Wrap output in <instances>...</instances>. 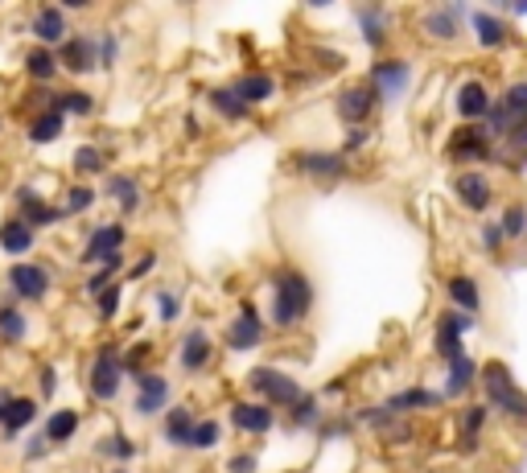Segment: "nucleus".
Returning <instances> with one entry per match:
<instances>
[{
	"label": "nucleus",
	"instance_id": "nucleus-1",
	"mask_svg": "<svg viewBox=\"0 0 527 473\" xmlns=\"http://www.w3.org/2000/svg\"><path fill=\"white\" fill-rule=\"evenodd\" d=\"M313 313V280L301 268L285 263L272 276V325L276 330H297Z\"/></svg>",
	"mask_w": 527,
	"mask_h": 473
},
{
	"label": "nucleus",
	"instance_id": "nucleus-2",
	"mask_svg": "<svg viewBox=\"0 0 527 473\" xmlns=\"http://www.w3.org/2000/svg\"><path fill=\"white\" fill-rule=\"evenodd\" d=\"M478 383H482V395H486V408H499V412L511 416V420H527V391L511 378L507 362H499V358L482 362Z\"/></svg>",
	"mask_w": 527,
	"mask_h": 473
},
{
	"label": "nucleus",
	"instance_id": "nucleus-3",
	"mask_svg": "<svg viewBox=\"0 0 527 473\" xmlns=\"http://www.w3.org/2000/svg\"><path fill=\"white\" fill-rule=\"evenodd\" d=\"M124 375H128V370H124V350L116 342H103L95 350V358H91L87 387H91V395H95L99 403H111L124 387Z\"/></svg>",
	"mask_w": 527,
	"mask_h": 473
},
{
	"label": "nucleus",
	"instance_id": "nucleus-4",
	"mask_svg": "<svg viewBox=\"0 0 527 473\" xmlns=\"http://www.w3.org/2000/svg\"><path fill=\"white\" fill-rule=\"evenodd\" d=\"M248 391H252V395H260V403H268V408H285V412L301 400V395H305L297 378L285 375L280 367H268V362L248 370Z\"/></svg>",
	"mask_w": 527,
	"mask_h": 473
},
{
	"label": "nucleus",
	"instance_id": "nucleus-5",
	"mask_svg": "<svg viewBox=\"0 0 527 473\" xmlns=\"http://www.w3.org/2000/svg\"><path fill=\"white\" fill-rule=\"evenodd\" d=\"M474 330V317L470 313H457V309H445L437 325H432V350L441 358L445 367L457 362V358H466V333Z\"/></svg>",
	"mask_w": 527,
	"mask_h": 473
},
{
	"label": "nucleus",
	"instance_id": "nucleus-6",
	"mask_svg": "<svg viewBox=\"0 0 527 473\" xmlns=\"http://www.w3.org/2000/svg\"><path fill=\"white\" fill-rule=\"evenodd\" d=\"M445 153H449V161H457V165H486L494 156V136L486 132V124H462V128L449 136Z\"/></svg>",
	"mask_w": 527,
	"mask_h": 473
},
{
	"label": "nucleus",
	"instance_id": "nucleus-7",
	"mask_svg": "<svg viewBox=\"0 0 527 473\" xmlns=\"http://www.w3.org/2000/svg\"><path fill=\"white\" fill-rule=\"evenodd\" d=\"M260 342H264L260 309H256V301H240V309H235V317H231L227 333H223V346L235 350V355H248V350H256Z\"/></svg>",
	"mask_w": 527,
	"mask_h": 473
},
{
	"label": "nucleus",
	"instance_id": "nucleus-8",
	"mask_svg": "<svg viewBox=\"0 0 527 473\" xmlns=\"http://www.w3.org/2000/svg\"><path fill=\"white\" fill-rule=\"evenodd\" d=\"M384 103L379 99V91H375L371 83H355V87H342L334 99V111L342 124H350V128H367V119L375 116V107Z\"/></svg>",
	"mask_w": 527,
	"mask_h": 473
},
{
	"label": "nucleus",
	"instance_id": "nucleus-9",
	"mask_svg": "<svg viewBox=\"0 0 527 473\" xmlns=\"http://www.w3.org/2000/svg\"><path fill=\"white\" fill-rule=\"evenodd\" d=\"M50 284H54V276H50L46 263H12L9 268V293L17 296V301H29V305H37V301H46Z\"/></svg>",
	"mask_w": 527,
	"mask_h": 473
},
{
	"label": "nucleus",
	"instance_id": "nucleus-10",
	"mask_svg": "<svg viewBox=\"0 0 527 473\" xmlns=\"http://www.w3.org/2000/svg\"><path fill=\"white\" fill-rule=\"evenodd\" d=\"M173 403H169V378L161 370H144L136 375V400H132V412L153 420V416H165Z\"/></svg>",
	"mask_w": 527,
	"mask_h": 473
},
{
	"label": "nucleus",
	"instance_id": "nucleus-11",
	"mask_svg": "<svg viewBox=\"0 0 527 473\" xmlns=\"http://www.w3.org/2000/svg\"><path fill=\"white\" fill-rule=\"evenodd\" d=\"M54 54H58L62 71L79 74V79L91 74V71H99V37H91V34H71Z\"/></svg>",
	"mask_w": 527,
	"mask_h": 473
},
{
	"label": "nucleus",
	"instance_id": "nucleus-12",
	"mask_svg": "<svg viewBox=\"0 0 527 473\" xmlns=\"http://www.w3.org/2000/svg\"><path fill=\"white\" fill-rule=\"evenodd\" d=\"M454 198H457L462 210L482 214V210H491L494 186H491V178H486L482 169H462V173L454 178Z\"/></svg>",
	"mask_w": 527,
	"mask_h": 473
},
{
	"label": "nucleus",
	"instance_id": "nucleus-13",
	"mask_svg": "<svg viewBox=\"0 0 527 473\" xmlns=\"http://www.w3.org/2000/svg\"><path fill=\"white\" fill-rule=\"evenodd\" d=\"M227 424L235 432H243V437H264V432L276 428V408H268L260 400H240V403H231Z\"/></svg>",
	"mask_w": 527,
	"mask_h": 473
},
{
	"label": "nucleus",
	"instance_id": "nucleus-14",
	"mask_svg": "<svg viewBox=\"0 0 527 473\" xmlns=\"http://www.w3.org/2000/svg\"><path fill=\"white\" fill-rule=\"evenodd\" d=\"M293 169L305 173V178H313V181H338V178H347L350 156L347 153H325V149H313V153H297V156H293Z\"/></svg>",
	"mask_w": 527,
	"mask_h": 473
},
{
	"label": "nucleus",
	"instance_id": "nucleus-15",
	"mask_svg": "<svg viewBox=\"0 0 527 473\" xmlns=\"http://www.w3.org/2000/svg\"><path fill=\"white\" fill-rule=\"evenodd\" d=\"M491 107H494V95H491V87L482 83V79H466V83L457 87L454 111L466 119V124H486Z\"/></svg>",
	"mask_w": 527,
	"mask_h": 473
},
{
	"label": "nucleus",
	"instance_id": "nucleus-16",
	"mask_svg": "<svg viewBox=\"0 0 527 473\" xmlns=\"http://www.w3.org/2000/svg\"><path fill=\"white\" fill-rule=\"evenodd\" d=\"M210 362H215V342H210V333H206L202 325H194V330L181 333L178 367L186 370V375H202Z\"/></svg>",
	"mask_w": 527,
	"mask_h": 473
},
{
	"label": "nucleus",
	"instance_id": "nucleus-17",
	"mask_svg": "<svg viewBox=\"0 0 527 473\" xmlns=\"http://www.w3.org/2000/svg\"><path fill=\"white\" fill-rule=\"evenodd\" d=\"M367 83L379 91V99H400V95L412 87V66L404 58H379L371 66V79Z\"/></svg>",
	"mask_w": 527,
	"mask_h": 473
},
{
	"label": "nucleus",
	"instance_id": "nucleus-18",
	"mask_svg": "<svg viewBox=\"0 0 527 473\" xmlns=\"http://www.w3.org/2000/svg\"><path fill=\"white\" fill-rule=\"evenodd\" d=\"M124 243H128L124 223H99L95 231H91V239H87L83 260L79 263H103V260H111V256H124Z\"/></svg>",
	"mask_w": 527,
	"mask_h": 473
},
{
	"label": "nucleus",
	"instance_id": "nucleus-19",
	"mask_svg": "<svg viewBox=\"0 0 527 473\" xmlns=\"http://www.w3.org/2000/svg\"><path fill=\"white\" fill-rule=\"evenodd\" d=\"M29 34L37 37V46L58 50L62 42L71 37V29H66V9H54V4H42V9L34 12V21H29Z\"/></svg>",
	"mask_w": 527,
	"mask_h": 473
},
{
	"label": "nucleus",
	"instance_id": "nucleus-20",
	"mask_svg": "<svg viewBox=\"0 0 527 473\" xmlns=\"http://www.w3.org/2000/svg\"><path fill=\"white\" fill-rule=\"evenodd\" d=\"M470 29L478 37L482 50H503L511 42V25H507L503 12H491V9H474L470 12Z\"/></svg>",
	"mask_w": 527,
	"mask_h": 473
},
{
	"label": "nucleus",
	"instance_id": "nucleus-21",
	"mask_svg": "<svg viewBox=\"0 0 527 473\" xmlns=\"http://www.w3.org/2000/svg\"><path fill=\"white\" fill-rule=\"evenodd\" d=\"M462 17H470L466 4H449V9H429L420 17V34L432 42H454L462 34Z\"/></svg>",
	"mask_w": 527,
	"mask_h": 473
},
{
	"label": "nucleus",
	"instance_id": "nucleus-22",
	"mask_svg": "<svg viewBox=\"0 0 527 473\" xmlns=\"http://www.w3.org/2000/svg\"><path fill=\"white\" fill-rule=\"evenodd\" d=\"M62 214H66V210H62V206H50V202L42 198L34 186L17 189V218H25L34 231H42V226H50V223H58Z\"/></svg>",
	"mask_w": 527,
	"mask_h": 473
},
{
	"label": "nucleus",
	"instance_id": "nucleus-23",
	"mask_svg": "<svg viewBox=\"0 0 527 473\" xmlns=\"http://www.w3.org/2000/svg\"><path fill=\"white\" fill-rule=\"evenodd\" d=\"M445 296H449V305L457 309V313H482V284L474 280V276L466 272H454L445 276Z\"/></svg>",
	"mask_w": 527,
	"mask_h": 473
},
{
	"label": "nucleus",
	"instance_id": "nucleus-24",
	"mask_svg": "<svg viewBox=\"0 0 527 473\" xmlns=\"http://www.w3.org/2000/svg\"><path fill=\"white\" fill-rule=\"evenodd\" d=\"M34 243H37V231L25 223V218H17V214H12V218H4V223H0V251H4V256H12L17 263H21L25 256L34 251Z\"/></svg>",
	"mask_w": 527,
	"mask_h": 473
},
{
	"label": "nucleus",
	"instance_id": "nucleus-25",
	"mask_svg": "<svg viewBox=\"0 0 527 473\" xmlns=\"http://www.w3.org/2000/svg\"><path fill=\"white\" fill-rule=\"evenodd\" d=\"M445 403V391H432V387H404L395 391V395H387L384 408L392 416L400 412H429V408H441Z\"/></svg>",
	"mask_w": 527,
	"mask_h": 473
},
{
	"label": "nucleus",
	"instance_id": "nucleus-26",
	"mask_svg": "<svg viewBox=\"0 0 527 473\" xmlns=\"http://www.w3.org/2000/svg\"><path fill=\"white\" fill-rule=\"evenodd\" d=\"M194 424H198V416H194L186 403H173V408L161 416V437H165V445H173V449H190Z\"/></svg>",
	"mask_w": 527,
	"mask_h": 473
},
{
	"label": "nucleus",
	"instance_id": "nucleus-27",
	"mask_svg": "<svg viewBox=\"0 0 527 473\" xmlns=\"http://www.w3.org/2000/svg\"><path fill=\"white\" fill-rule=\"evenodd\" d=\"M103 194H108L116 206H120V214H141L144 206V194H141V181L132 178V173H111L108 181H103Z\"/></svg>",
	"mask_w": 527,
	"mask_h": 473
},
{
	"label": "nucleus",
	"instance_id": "nucleus-28",
	"mask_svg": "<svg viewBox=\"0 0 527 473\" xmlns=\"http://www.w3.org/2000/svg\"><path fill=\"white\" fill-rule=\"evenodd\" d=\"M231 91L240 95L248 107H260V103H268L276 95V79L268 71H248V74H240L235 83H231Z\"/></svg>",
	"mask_w": 527,
	"mask_h": 473
},
{
	"label": "nucleus",
	"instance_id": "nucleus-29",
	"mask_svg": "<svg viewBox=\"0 0 527 473\" xmlns=\"http://www.w3.org/2000/svg\"><path fill=\"white\" fill-rule=\"evenodd\" d=\"M482 428H486V403H466L462 416H457V449H462V453L478 449Z\"/></svg>",
	"mask_w": 527,
	"mask_h": 473
},
{
	"label": "nucleus",
	"instance_id": "nucleus-30",
	"mask_svg": "<svg viewBox=\"0 0 527 473\" xmlns=\"http://www.w3.org/2000/svg\"><path fill=\"white\" fill-rule=\"evenodd\" d=\"M478 375H482V367L478 362H474V358H457V362H449V367H445V400H457V395H466L470 387H474V383H478Z\"/></svg>",
	"mask_w": 527,
	"mask_h": 473
},
{
	"label": "nucleus",
	"instance_id": "nucleus-31",
	"mask_svg": "<svg viewBox=\"0 0 527 473\" xmlns=\"http://www.w3.org/2000/svg\"><path fill=\"white\" fill-rule=\"evenodd\" d=\"M359 29H363V42L371 50H384L387 46V25H392V17H387V9H379V4H363L359 12Z\"/></svg>",
	"mask_w": 527,
	"mask_h": 473
},
{
	"label": "nucleus",
	"instance_id": "nucleus-32",
	"mask_svg": "<svg viewBox=\"0 0 527 473\" xmlns=\"http://www.w3.org/2000/svg\"><path fill=\"white\" fill-rule=\"evenodd\" d=\"M34 420H37V400H29V395H12V408H9V416H4V424H0V437L17 440Z\"/></svg>",
	"mask_w": 527,
	"mask_h": 473
},
{
	"label": "nucleus",
	"instance_id": "nucleus-33",
	"mask_svg": "<svg viewBox=\"0 0 527 473\" xmlns=\"http://www.w3.org/2000/svg\"><path fill=\"white\" fill-rule=\"evenodd\" d=\"M206 103H210V111H215V116L227 119V124H240V119L252 116V107L243 103V99L231 91V87H215V91L206 95Z\"/></svg>",
	"mask_w": 527,
	"mask_h": 473
},
{
	"label": "nucleus",
	"instance_id": "nucleus-34",
	"mask_svg": "<svg viewBox=\"0 0 527 473\" xmlns=\"http://www.w3.org/2000/svg\"><path fill=\"white\" fill-rule=\"evenodd\" d=\"M79 428H83V416L74 412V408H58V412H50L46 428H42V437H46L50 445H66Z\"/></svg>",
	"mask_w": 527,
	"mask_h": 473
},
{
	"label": "nucleus",
	"instance_id": "nucleus-35",
	"mask_svg": "<svg viewBox=\"0 0 527 473\" xmlns=\"http://www.w3.org/2000/svg\"><path fill=\"white\" fill-rule=\"evenodd\" d=\"M62 132H66V116H58V111H37V116L29 119L25 136H29V144H54V141H62Z\"/></svg>",
	"mask_w": 527,
	"mask_h": 473
},
{
	"label": "nucleus",
	"instance_id": "nucleus-36",
	"mask_svg": "<svg viewBox=\"0 0 527 473\" xmlns=\"http://www.w3.org/2000/svg\"><path fill=\"white\" fill-rule=\"evenodd\" d=\"M25 338H29V317L17 309V301H4V305H0V342L21 346Z\"/></svg>",
	"mask_w": 527,
	"mask_h": 473
},
{
	"label": "nucleus",
	"instance_id": "nucleus-37",
	"mask_svg": "<svg viewBox=\"0 0 527 473\" xmlns=\"http://www.w3.org/2000/svg\"><path fill=\"white\" fill-rule=\"evenodd\" d=\"M499 107H503L507 116V128L519 132L527 128V83H511L503 95H499Z\"/></svg>",
	"mask_w": 527,
	"mask_h": 473
},
{
	"label": "nucleus",
	"instance_id": "nucleus-38",
	"mask_svg": "<svg viewBox=\"0 0 527 473\" xmlns=\"http://www.w3.org/2000/svg\"><path fill=\"white\" fill-rule=\"evenodd\" d=\"M25 71H29V79L34 83H54V74L62 71L58 66V54L46 46H34L29 54H25Z\"/></svg>",
	"mask_w": 527,
	"mask_h": 473
},
{
	"label": "nucleus",
	"instance_id": "nucleus-39",
	"mask_svg": "<svg viewBox=\"0 0 527 473\" xmlns=\"http://www.w3.org/2000/svg\"><path fill=\"white\" fill-rule=\"evenodd\" d=\"M71 165L79 178H99V173H108V153H103L99 144H79Z\"/></svg>",
	"mask_w": 527,
	"mask_h": 473
},
{
	"label": "nucleus",
	"instance_id": "nucleus-40",
	"mask_svg": "<svg viewBox=\"0 0 527 473\" xmlns=\"http://www.w3.org/2000/svg\"><path fill=\"white\" fill-rule=\"evenodd\" d=\"M288 424H293V428H317V424H322V403H317L313 391H305V395L288 408Z\"/></svg>",
	"mask_w": 527,
	"mask_h": 473
},
{
	"label": "nucleus",
	"instance_id": "nucleus-41",
	"mask_svg": "<svg viewBox=\"0 0 527 473\" xmlns=\"http://www.w3.org/2000/svg\"><path fill=\"white\" fill-rule=\"evenodd\" d=\"M95 453H99V457H108V462H132V457H136V445H132L120 428H116V432H108V437L99 440Z\"/></svg>",
	"mask_w": 527,
	"mask_h": 473
},
{
	"label": "nucleus",
	"instance_id": "nucleus-42",
	"mask_svg": "<svg viewBox=\"0 0 527 473\" xmlns=\"http://www.w3.org/2000/svg\"><path fill=\"white\" fill-rule=\"evenodd\" d=\"M120 268H124V256H111V260L99 263V272L87 276V296H99L103 288H111V284H116V276H120Z\"/></svg>",
	"mask_w": 527,
	"mask_h": 473
},
{
	"label": "nucleus",
	"instance_id": "nucleus-43",
	"mask_svg": "<svg viewBox=\"0 0 527 473\" xmlns=\"http://www.w3.org/2000/svg\"><path fill=\"white\" fill-rule=\"evenodd\" d=\"M95 95L91 91H58V116H91Z\"/></svg>",
	"mask_w": 527,
	"mask_h": 473
},
{
	"label": "nucleus",
	"instance_id": "nucleus-44",
	"mask_svg": "<svg viewBox=\"0 0 527 473\" xmlns=\"http://www.w3.org/2000/svg\"><path fill=\"white\" fill-rule=\"evenodd\" d=\"M95 202H99L95 189L87 186V181H74V186L66 189V202H62V210H66V214H83V210H91Z\"/></svg>",
	"mask_w": 527,
	"mask_h": 473
},
{
	"label": "nucleus",
	"instance_id": "nucleus-45",
	"mask_svg": "<svg viewBox=\"0 0 527 473\" xmlns=\"http://www.w3.org/2000/svg\"><path fill=\"white\" fill-rule=\"evenodd\" d=\"M499 226H503V235L516 243V239H523L527 235V206L523 202H511L503 210V218H499Z\"/></svg>",
	"mask_w": 527,
	"mask_h": 473
},
{
	"label": "nucleus",
	"instance_id": "nucleus-46",
	"mask_svg": "<svg viewBox=\"0 0 527 473\" xmlns=\"http://www.w3.org/2000/svg\"><path fill=\"white\" fill-rule=\"evenodd\" d=\"M218 440H223V424H218L215 416H210V420H198V424H194V437H190V449H198V453H206V449H215Z\"/></svg>",
	"mask_w": 527,
	"mask_h": 473
},
{
	"label": "nucleus",
	"instance_id": "nucleus-47",
	"mask_svg": "<svg viewBox=\"0 0 527 473\" xmlns=\"http://www.w3.org/2000/svg\"><path fill=\"white\" fill-rule=\"evenodd\" d=\"M120 305H124V288L120 284H111V288H103V293L95 296V317L99 321H116Z\"/></svg>",
	"mask_w": 527,
	"mask_h": 473
},
{
	"label": "nucleus",
	"instance_id": "nucleus-48",
	"mask_svg": "<svg viewBox=\"0 0 527 473\" xmlns=\"http://www.w3.org/2000/svg\"><path fill=\"white\" fill-rule=\"evenodd\" d=\"M157 317L165 321V325H173V321L181 317V296L169 293V288H161V293H157Z\"/></svg>",
	"mask_w": 527,
	"mask_h": 473
},
{
	"label": "nucleus",
	"instance_id": "nucleus-49",
	"mask_svg": "<svg viewBox=\"0 0 527 473\" xmlns=\"http://www.w3.org/2000/svg\"><path fill=\"white\" fill-rule=\"evenodd\" d=\"M153 355V342H136L132 350H124V370H128L132 378L144 375V358Z\"/></svg>",
	"mask_w": 527,
	"mask_h": 473
},
{
	"label": "nucleus",
	"instance_id": "nucleus-50",
	"mask_svg": "<svg viewBox=\"0 0 527 473\" xmlns=\"http://www.w3.org/2000/svg\"><path fill=\"white\" fill-rule=\"evenodd\" d=\"M503 243H507L503 226H499V223H482V251H486V256H499Z\"/></svg>",
	"mask_w": 527,
	"mask_h": 473
},
{
	"label": "nucleus",
	"instance_id": "nucleus-51",
	"mask_svg": "<svg viewBox=\"0 0 527 473\" xmlns=\"http://www.w3.org/2000/svg\"><path fill=\"white\" fill-rule=\"evenodd\" d=\"M120 58V42L116 34H99V71H111V62Z\"/></svg>",
	"mask_w": 527,
	"mask_h": 473
},
{
	"label": "nucleus",
	"instance_id": "nucleus-52",
	"mask_svg": "<svg viewBox=\"0 0 527 473\" xmlns=\"http://www.w3.org/2000/svg\"><path fill=\"white\" fill-rule=\"evenodd\" d=\"M50 449H54V445H50V440L42 437V432H37V437L25 440V462H42V457H46Z\"/></svg>",
	"mask_w": 527,
	"mask_h": 473
},
{
	"label": "nucleus",
	"instance_id": "nucleus-53",
	"mask_svg": "<svg viewBox=\"0 0 527 473\" xmlns=\"http://www.w3.org/2000/svg\"><path fill=\"white\" fill-rule=\"evenodd\" d=\"M37 391H42V395L50 400V395L58 391V370H54V367H42V370H37Z\"/></svg>",
	"mask_w": 527,
	"mask_h": 473
},
{
	"label": "nucleus",
	"instance_id": "nucleus-54",
	"mask_svg": "<svg viewBox=\"0 0 527 473\" xmlns=\"http://www.w3.org/2000/svg\"><path fill=\"white\" fill-rule=\"evenodd\" d=\"M256 462H260L256 453H235L227 462V473H256Z\"/></svg>",
	"mask_w": 527,
	"mask_h": 473
},
{
	"label": "nucleus",
	"instance_id": "nucleus-55",
	"mask_svg": "<svg viewBox=\"0 0 527 473\" xmlns=\"http://www.w3.org/2000/svg\"><path fill=\"white\" fill-rule=\"evenodd\" d=\"M153 268H157V251H144L141 260H136V263L128 268V276H132V280H141V276H144V272H153Z\"/></svg>",
	"mask_w": 527,
	"mask_h": 473
},
{
	"label": "nucleus",
	"instance_id": "nucleus-56",
	"mask_svg": "<svg viewBox=\"0 0 527 473\" xmlns=\"http://www.w3.org/2000/svg\"><path fill=\"white\" fill-rule=\"evenodd\" d=\"M367 141H371V132H367V128H350V136H347V149H342V153H355V149H363V144H367Z\"/></svg>",
	"mask_w": 527,
	"mask_h": 473
},
{
	"label": "nucleus",
	"instance_id": "nucleus-57",
	"mask_svg": "<svg viewBox=\"0 0 527 473\" xmlns=\"http://www.w3.org/2000/svg\"><path fill=\"white\" fill-rule=\"evenodd\" d=\"M347 432H350V424H347V420H330V424L322 428V437H325V440H334V437H347Z\"/></svg>",
	"mask_w": 527,
	"mask_h": 473
},
{
	"label": "nucleus",
	"instance_id": "nucleus-58",
	"mask_svg": "<svg viewBox=\"0 0 527 473\" xmlns=\"http://www.w3.org/2000/svg\"><path fill=\"white\" fill-rule=\"evenodd\" d=\"M9 408H12V391H9V387H0V424H4Z\"/></svg>",
	"mask_w": 527,
	"mask_h": 473
},
{
	"label": "nucleus",
	"instance_id": "nucleus-59",
	"mask_svg": "<svg viewBox=\"0 0 527 473\" xmlns=\"http://www.w3.org/2000/svg\"><path fill=\"white\" fill-rule=\"evenodd\" d=\"M186 132H190V136H202V128H198V119L194 116H186Z\"/></svg>",
	"mask_w": 527,
	"mask_h": 473
},
{
	"label": "nucleus",
	"instance_id": "nucleus-60",
	"mask_svg": "<svg viewBox=\"0 0 527 473\" xmlns=\"http://www.w3.org/2000/svg\"><path fill=\"white\" fill-rule=\"evenodd\" d=\"M111 473H128V469H111Z\"/></svg>",
	"mask_w": 527,
	"mask_h": 473
}]
</instances>
